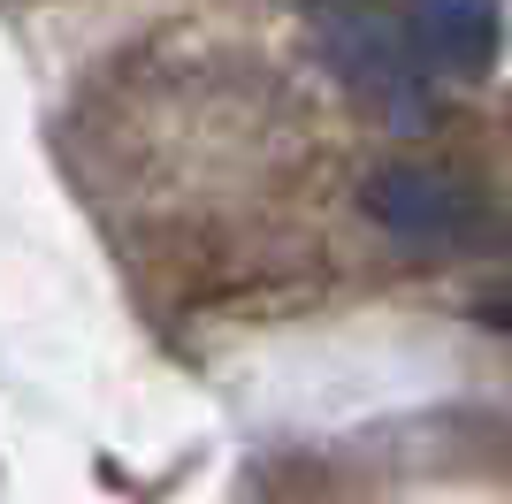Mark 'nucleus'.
Returning <instances> with one entry per match:
<instances>
[{"label":"nucleus","mask_w":512,"mask_h":504,"mask_svg":"<svg viewBox=\"0 0 512 504\" xmlns=\"http://www.w3.org/2000/svg\"><path fill=\"white\" fill-rule=\"evenodd\" d=\"M367 214H375L390 237H406V245H459L467 222H474L467 191L451 184V176H436V168H421V161L375 168V176H367Z\"/></svg>","instance_id":"obj_2"},{"label":"nucleus","mask_w":512,"mask_h":504,"mask_svg":"<svg viewBox=\"0 0 512 504\" xmlns=\"http://www.w3.org/2000/svg\"><path fill=\"white\" fill-rule=\"evenodd\" d=\"M406 46L421 69L482 77L497 62V0H406Z\"/></svg>","instance_id":"obj_3"},{"label":"nucleus","mask_w":512,"mask_h":504,"mask_svg":"<svg viewBox=\"0 0 512 504\" xmlns=\"http://www.w3.org/2000/svg\"><path fill=\"white\" fill-rule=\"evenodd\" d=\"M321 46H329V69L344 77V92L360 107H375L390 130H421L436 92H428V69L413 62L406 23L375 8V0H344L337 16L321 23Z\"/></svg>","instance_id":"obj_1"}]
</instances>
